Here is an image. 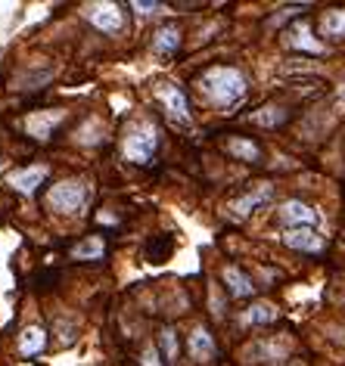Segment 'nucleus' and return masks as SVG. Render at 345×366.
<instances>
[{"mask_svg": "<svg viewBox=\"0 0 345 366\" xmlns=\"http://www.w3.org/2000/svg\"><path fill=\"white\" fill-rule=\"evenodd\" d=\"M202 93L215 106L230 109V106H236L243 97H246V78H243L236 69H224V65H218V69H209L202 75Z\"/></svg>", "mask_w": 345, "mask_h": 366, "instance_id": "obj_1", "label": "nucleus"}, {"mask_svg": "<svg viewBox=\"0 0 345 366\" xmlns=\"http://www.w3.org/2000/svg\"><path fill=\"white\" fill-rule=\"evenodd\" d=\"M125 158L134 165H150L159 152V134L152 124H137L128 137H125V146H122Z\"/></svg>", "mask_w": 345, "mask_h": 366, "instance_id": "obj_2", "label": "nucleus"}, {"mask_svg": "<svg viewBox=\"0 0 345 366\" xmlns=\"http://www.w3.org/2000/svg\"><path fill=\"white\" fill-rule=\"evenodd\" d=\"M88 202V186L81 181H63L47 190V208L50 211H63V215H75L84 208Z\"/></svg>", "mask_w": 345, "mask_h": 366, "instance_id": "obj_3", "label": "nucleus"}, {"mask_svg": "<svg viewBox=\"0 0 345 366\" xmlns=\"http://www.w3.org/2000/svg\"><path fill=\"white\" fill-rule=\"evenodd\" d=\"M277 217H280V224H283V227H289V230H298V227L314 230L317 221H321V215H317L311 205L298 202V199H289V202H283L280 208H277Z\"/></svg>", "mask_w": 345, "mask_h": 366, "instance_id": "obj_4", "label": "nucleus"}, {"mask_svg": "<svg viewBox=\"0 0 345 366\" xmlns=\"http://www.w3.org/2000/svg\"><path fill=\"white\" fill-rule=\"evenodd\" d=\"M88 22L94 25V28L106 31V35H115V31H122V25H125L122 6L118 3H94L88 10Z\"/></svg>", "mask_w": 345, "mask_h": 366, "instance_id": "obj_5", "label": "nucleus"}, {"mask_svg": "<svg viewBox=\"0 0 345 366\" xmlns=\"http://www.w3.org/2000/svg\"><path fill=\"white\" fill-rule=\"evenodd\" d=\"M159 99H162L165 112H168L171 118H177V122H190V103H187V97H184V90L177 88V84H162V88H159Z\"/></svg>", "mask_w": 345, "mask_h": 366, "instance_id": "obj_6", "label": "nucleus"}, {"mask_svg": "<svg viewBox=\"0 0 345 366\" xmlns=\"http://www.w3.org/2000/svg\"><path fill=\"white\" fill-rule=\"evenodd\" d=\"M283 245H289V249H296V251H308V255H317V251L323 249V239L317 236L314 230L298 227V230H287V233H283Z\"/></svg>", "mask_w": 345, "mask_h": 366, "instance_id": "obj_7", "label": "nucleus"}, {"mask_svg": "<svg viewBox=\"0 0 345 366\" xmlns=\"http://www.w3.org/2000/svg\"><path fill=\"white\" fill-rule=\"evenodd\" d=\"M268 199H271V186H268V183H262V186H255L252 192H246V196L236 199V202L230 205V215L240 217V221H243V217H249L252 211H255L258 205H264Z\"/></svg>", "mask_w": 345, "mask_h": 366, "instance_id": "obj_8", "label": "nucleus"}, {"mask_svg": "<svg viewBox=\"0 0 345 366\" xmlns=\"http://www.w3.org/2000/svg\"><path fill=\"white\" fill-rule=\"evenodd\" d=\"M187 351H190V357L199 363H205V360H211L215 357V338L209 335V329H193L190 332V338H187Z\"/></svg>", "mask_w": 345, "mask_h": 366, "instance_id": "obj_9", "label": "nucleus"}, {"mask_svg": "<svg viewBox=\"0 0 345 366\" xmlns=\"http://www.w3.org/2000/svg\"><path fill=\"white\" fill-rule=\"evenodd\" d=\"M44 177H47V171L44 168H19L10 174V183L16 186L19 192H25V196H31V192H38V186L44 183Z\"/></svg>", "mask_w": 345, "mask_h": 366, "instance_id": "obj_10", "label": "nucleus"}, {"mask_svg": "<svg viewBox=\"0 0 345 366\" xmlns=\"http://www.w3.org/2000/svg\"><path fill=\"white\" fill-rule=\"evenodd\" d=\"M47 348V332L41 326H29V329L19 335V354L22 357H38Z\"/></svg>", "mask_w": 345, "mask_h": 366, "instance_id": "obj_11", "label": "nucleus"}, {"mask_svg": "<svg viewBox=\"0 0 345 366\" xmlns=\"http://www.w3.org/2000/svg\"><path fill=\"white\" fill-rule=\"evenodd\" d=\"M224 283H227V292H230L234 298H249L252 292H255L252 279L243 274L240 267H224Z\"/></svg>", "mask_w": 345, "mask_h": 366, "instance_id": "obj_12", "label": "nucleus"}, {"mask_svg": "<svg viewBox=\"0 0 345 366\" xmlns=\"http://www.w3.org/2000/svg\"><path fill=\"white\" fill-rule=\"evenodd\" d=\"M227 152L234 158H240V162H258V158H262L258 143H252L249 137H230L227 140Z\"/></svg>", "mask_w": 345, "mask_h": 366, "instance_id": "obj_13", "label": "nucleus"}, {"mask_svg": "<svg viewBox=\"0 0 345 366\" xmlns=\"http://www.w3.org/2000/svg\"><path fill=\"white\" fill-rule=\"evenodd\" d=\"M321 35L323 38H333V41H342V38H345V10L323 13V19H321Z\"/></svg>", "mask_w": 345, "mask_h": 366, "instance_id": "obj_14", "label": "nucleus"}, {"mask_svg": "<svg viewBox=\"0 0 345 366\" xmlns=\"http://www.w3.org/2000/svg\"><path fill=\"white\" fill-rule=\"evenodd\" d=\"M159 53H175L177 47H181V31L175 28V25H165V28L156 31V41H152Z\"/></svg>", "mask_w": 345, "mask_h": 366, "instance_id": "obj_15", "label": "nucleus"}, {"mask_svg": "<svg viewBox=\"0 0 345 366\" xmlns=\"http://www.w3.org/2000/svg\"><path fill=\"white\" fill-rule=\"evenodd\" d=\"M283 354H287V348H280V344H274V342H258L246 351L249 360H280Z\"/></svg>", "mask_w": 345, "mask_h": 366, "instance_id": "obj_16", "label": "nucleus"}, {"mask_svg": "<svg viewBox=\"0 0 345 366\" xmlns=\"http://www.w3.org/2000/svg\"><path fill=\"white\" fill-rule=\"evenodd\" d=\"M287 118H289V112H287V109H274V106H271V109L255 112V115H252V122L262 124V128H277V124H283Z\"/></svg>", "mask_w": 345, "mask_h": 366, "instance_id": "obj_17", "label": "nucleus"}, {"mask_svg": "<svg viewBox=\"0 0 345 366\" xmlns=\"http://www.w3.org/2000/svg\"><path fill=\"white\" fill-rule=\"evenodd\" d=\"M243 320L252 323V326H258V323H274L277 320V310L271 308V304H252Z\"/></svg>", "mask_w": 345, "mask_h": 366, "instance_id": "obj_18", "label": "nucleus"}, {"mask_svg": "<svg viewBox=\"0 0 345 366\" xmlns=\"http://www.w3.org/2000/svg\"><path fill=\"white\" fill-rule=\"evenodd\" d=\"M72 258H75V261H84V258H103V242H99V239H84L81 245L72 249Z\"/></svg>", "mask_w": 345, "mask_h": 366, "instance_id": "obj_19", "label": "nucleus"}, {"mask_svg": "<svg viewBox=\"0 0 345 366\" xmlns=\"http://www.w3.org/2000/svg\"><path fill=\"white\" fill-rule=\"evenodd\" d=\"M159 344H162V354L165 360H175L177 357V338H175V329H162V335H159Z\"/></svg>", "mask_w": 345, "mask_h": 366, "instance_id": "obj_20", "label": "nucleus"}, {"mask_svg": "<svg viewBox=\"0 0 345 366\" xmlns=\"http://www.w3.org/2000/svg\"><path fill=\"white\" fill-rule=\"evenodd\" d=\"M168 251H171V242H168L165 236H156V239H152V242L147 245V258H150V261H162V258L168 255Z\"/></svg>", "mask_w": 345, "mask_h": 366, "instance_id": "obj_21", "label": "nucleus"}, {"mask_svg": "<svg viewBox=\"0 0 345 366\" xmlns=\"http://www.w3.org/2000/svg\"><path fill=\"white\" fill-rule=\"evenodd\" d=\"M293 44H296V47H305V50H311V53H317V50H321V44H314V41H308V31H296V38H293Z\"/></svg>", "mask_w": 345, "mask_h": 366, "instance_id": "obj_22", "label": "nucleus"}, {"mask_svg": "<svg viewBox=\"0 0 345 366\" xmlns=\"http://www.w3.org/2000/svg\"><path fill=\"white\" fill-rule=\"evenodd\" d=\"M305 6H289V10H280V16H274L271 19V25H280V22H287V19H293V16H298Z\"/></svg>", "mask_w": 345, "mask_h": 366, "instance_id": "obj_23", "label": "nucleus"}, {"mask_svg": "<svg viewBox=\"0 0 345 366\" xmlns=\"http://www.w3.org/2000/svg\"><path fill=\"white\" fill-rule=\"evenodd\" d=\"M137 16H152L156 10H162V3H134Z\"/></svg>", "mask_w": 345, "mask_h": 366, "instance_id": "obj_24", "label": "nucleus"}, {"mask_svg": "<svg viewBox=\"0 0 345 366\" xmlns=\"http://www.w3.org/2000/svg\"><path fill=\"white\" fill-rule=\"evenodd\" d=\"M143 366H162L159 363V354L152 348H147V354H143Z\"/></svg>", "mask_w": 345, "mask_h": 366, "instance_id": "obj_25", "label": "nucleus"}]
</instances>
